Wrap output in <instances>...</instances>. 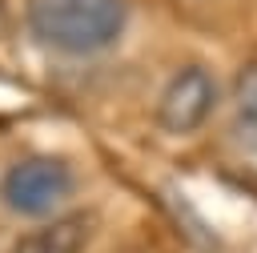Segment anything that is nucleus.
I'll use <instances>...</instances> for the list:
<instances>
[{"label":"nucleus","instance_id":"1","mask_svg":"<svg viewBox=\"0 0 257 253\" xmlns=\"http://www.w3.org/2000/svg\"><path fill=\"white\" fill-rule=\"evenodd\" d=\"M128 20L124 0H28L24 24L48 52L88 56L108 48Z\"/></svg>","mask_w":257,"mask_h":253},{"label":"nucleus","instance_id":"2","mask_svg":"<svg viewBox=\"0 0 257 253\" xmlns=\"http://www.w3.org/2000/svg\"><path fill=\"white\" fill-rule=\"evenodd\" d=\"M76 189V173L64 157L32 153L20 157L0 177V201L20 217H48L56 205H64Z\"/></svg>","mask_w":257,"mask_h":253},{"label":"nucleus","instance_id":"3","mask_svg":"<svg viewBox=\"0 0 257 253\" xmlns=\"http://www.w3.org/2000/svg\"><path fill=\"white\" fill-rule=\"evenodd\" d=\"M217 104V80L209 76V68L201 64H185L161 92V104H157V124L173 137H189L197 133L209 112Z\"/></svg>","mask_w":257,"mask_h":253},{"label":"nucleus","instance_id":"4","mask_svg":"<svg viewBox=\"0 0 257 253\" xmlns=\"http://www.w3.org/2000/svg\"><path fill=\"white\" fill-rule=\"evenodd\" d=\"M88 213H64L32 225L12 241V253H84L88 249Z\"/></svg>","mask_w":257,"mask_h":253},{"label":"nucleus","instance_id":"5","mask_svg":"<svg viewBox=\"0 0 257 253\" xmlns=\"http://www.w3.org/2000/svg\"><path fill=\"white\" fill-rule=\"evenodd\" d=\"M233 141L257 153V60L245 64L233 80Z\"/></svg>","mask_w":257,"mask_h":253}]
</instances>
